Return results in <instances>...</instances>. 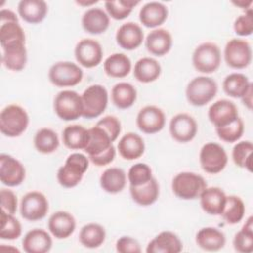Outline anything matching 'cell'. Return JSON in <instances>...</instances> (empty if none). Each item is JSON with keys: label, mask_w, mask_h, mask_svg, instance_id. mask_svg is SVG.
<instances>
[{"label": "cell", "mask_w": 253, "mask_h": 253, "mask_svg": "<svg viewBox=\"0 0 253 253\" xmlns=\"http://www.w3.org/2000/svg\"><path fill=\"white\" fill-rule=\"evenodd\" d=\"M89 157L74 152L67 156L65 163L57 170V182L63 188L71 189L76 187L82 180L89 167Z\"/></svg>", "instance_id": "cell-1"}, {"label": "cell", "mask_w": 253, "mask_h": 253, "mask_svg": "<svg viewBox=\"0 0 253 253\" xmlns=\"http://www.w3.org/2000/svg\"><path fill=\"white\" fill-rule=\"evenodd\" d=\"M30 118L27 111L17 105L6 106L0 113V131L7 137H18L28 128Z\"/></svg>", "instance_id": "cell-2"}, {"label": "cell", "mask_w": 253, "mask_h": 253, "mask_svg": "<svg viewBox=\"0 0 253 253\" xmlns=\"http://www.w3.org/2000/svg\"><path fill=\"white\" fill-rule=\"evenodd\" d=\"M208 187L203 176L194 172H180L172 180L174 195L181 200H196Z\"/></svg>", "instance_id": "cell-3"}, {"label": "cell", "mask_w": 253, "mask_h": 253, "mask_svg": "<svg viewBox=\"0 0 253 253\" xmlns=\"http://www.w3.org/2000/svg\"><path fill=\"white\" fill-rule=\"evenodd\" d=\"M218 90L216 81L209 76H197L186 87V98L189 104L195 107H203L210 103Z\"/></svg>", "instance_id": "cell-4"}, {"label": "cell", "mask_w": 253, "mask_h": 253, "mask_svg": "<svg viewBox=\"0 0 253 253\" xmlns=\"http://www.w3.org/2000/svg\"><path fill=\"white\" fill-rule=\"evenodd\" d=\"M192 62L195 69L201 73L215 72L221 63V51L217 44L206 42L200 43L194 50Z\"/></svg>", "instance_id": "cell-5"}, {"label": "cell", "mask_w": 253, "mask_h": 253, "mask_svg": "<svg viewBox=\"0 0 253 253\" xmlns=\"http://www.w3.org/2000/svg\"><path fill=\"white\" fill-rule=\"evenodd\" d=\"M53 110L62 121H75L82 117L83 104L81 95L73 90L58 92L53 101Z\"/></svg>", "instance_id": "cell-6"}, {"label": "cell", "mask_w": 253, "mask_h": 253, "mask_svg": "<svg viewBox=\"0 0 253 253\" xmlns=\"http://www.w3.org/2000/svg\"><path fill=\"white\" fill-rule=\"evenodd\" d=\"M83 104L82 117L85 119H96L107 109L109 94L105 86L93 84L87 87L81 95Z\"/></svg>", "instance_id": "cell-7"}, {"label": "cell", "mask_w": 253, "mask_h": 253, "mask_svg": "<svg viewBox=\"0 0 253 253\" xmlns=\"http://www.w3.org/2000/svg\"><path fill=\"white\" fill-rule=\"evenodd\" d=\"M199 161L202 169L209 174H218L226 167L228 156L223 148L217 142L205 143L199 153Z\"/></svg>", "instance_id": "cell-8"}, {"label": "cell", "mask_w": 253, "mask_h": 253, "mask_svg": "<svg viewBox=\"0 0 253 253\" xmlns=\"http://www.w3.org/2000/svg\"><path fill=\"white\" fill-rule=\"evenodd\" d=\"M83 78V70L72 61H58L48 70V79L56 87H73Z\"/></svg>", "instance_id": "cell-9"}, {"label": "cell", "mask_w": 253, "mask_h": 253, "mask_svg": "<svg viewBox=\"0 0 253 253\" xmlns=\"http://www.w3.org/2000/svg\"><path fill=\"white\" fill-rule=\"evenodd\" d=\"M225 63L233 69H243L252 61V49L250 43L242 39L229 40L223 50Z\"/></svg>", "instance_id": "cell-10"}, {"label": "cell", "mask_w": 253, "mask_h": 253, "mask_svg": "<svg viewBox=\"0 0 253 253\" xmlns=\"http://www.w3.org/2000/svg\"><path fill=\"white\" fill-rule=\"evenodd\" d=\"M49 210L46 197L39 191H31L25 194L20 203V213L29 221H38L45 217Z\"/></svg>", "instance_id": "cell-11"}, {"label": "cell", "mask_w": 253, "mask_h": 253, "mask_svg": "<svg viewBox=\"0 0 253 253\" xmlns=\"http://www.w3.org/2000/svg\"><path fill=\"white\" fill-rule=\"evenodd\" d=\"M103 48L100 42L93 39H83L79 41L74 48L76 61L85 68L98 66L103 59Z\"/></svg>", "instance_id": "cell-12"}, {"label": "cell", "mask_w": 253, "mask_h": 253, "mask_svg": "<svg viewBox=\"0 0 253 253\" xmlns=\"http://www.w3.org/2000/svg\"><path fill=\"white\" fill-rule=\"evenodd\" d=\"M169 132L172 138L178 142H190L197 135L198 124L191 115L179 113L170 120Z\"/></svg>", "instance_id": "cell-13"}, {"label": "cell", "mask_w": 253, "mask_h": 253, "mask_svg": "<svg viewBox=\"0 0 253 253\" xmlns=\"http://www.w3.org/2000/svg\"><path fill=\"white\" fill-rule=\"evenodd\" d=\"M26 178V169L22 162L10 154H0V181L7 187H17Z\"/></svg>", "instance_id": "cell-14"}, {"label": "cell", "mask_w": 253, "mask_h": 253, "mask_svg": "<svg viewBox=\"0 0 253 253\" xmlns=\"http://www.w3.org/2000/svg\"><path fill=\"white\" fill-rule=\"evenodd\" d=\"M166 118L164 112L154 105L141 108L136 116V126L139 130L147 134H154L163 129Z\"/></svg>", "instance_id": "cell-15"}, {"label": "cell", "mask_w": 253, "mask_h": 253, "mask_svg": "<svg viewBox=\"0 0 253 253\" xmlns=\"http://www.w3.org/2000/svg\"><path fill=\"white\" fill-rule=\"evenodd\" d=\"M208 117L210 122L216 128L234 122L239 117V115L238 109L232 101L227 99H220L210 106Z\"/></svg>", "instance_id": "cell-16"}, {"label": "cell", "mask_w": 253, "mask_h": 253, "mask_svg": "<svg viewBox=\"0 0 253 253\" xmlns=\"http://www.w3.org/2000/svg\"><path fill=\"white\" fill-rule=\"evenodd\" d=\"M115 38L120 47L126 50H133L141 45L144 40V34L138 24L126 22L120 26Z\"/></svg>", "instance_id": "cell-17"}, {"label": "cell", "mask_w": 253, "mask_h": 253, "mask_svg": "<svg viewBox=\"0 0 253 253\" xmlns=\"http://www.w3.org/2000/svg\"><path fill=\"white\" fill-rule=\"evenodd\" d=\"M47 228L50 234L56 239H65L74 232L76 228V220L70 212L57 211L49 216Z\"/></svg>", "instance_id": "cell-18"}, {"label": "cell", "mask_w": 253, "mask_h": 253, "mask_svg": "<svg viewBox=\"0 0 253 253\" xmlns=\"http://www.w3.org/2000/svg\"><path fill=\"white\" fill-rule=\"evenodd\" d=\"M183 250L180 237L169 230L158 233L146 246L147 253H179Z\"/></svg>", "instance_id": "cell-19"}, {"label": "cell", "mask_w": 253, "mask_h": 253, "mask_svg": "<svg viewBox=\"0 0 253 253\" xmlns=\"http://www.w3.org/2000/svg\"><path fill=\"white\" fill-rule=\"evenodd\" d=\"M173 44V39L170 32L163 28L153 29L148 33L145 39V47L148 52L155 56L167 54Z\"/></svg>", "instance_id": "cell-20"}, {"label": "cell", "mask_w": 253, "mask_h": 253, "mask_svg": "<svg viewBox=\"0 0 253 253\" xmlns=\"http://www.w3.org/2000/svg\"><path fill=\"white\" fill-rule=\"evenodd\" d=\"M199 199L201 208L206 213L220 215L225 205L226 194L219 187H207Z\"/></svg>", "instance_id": "cell-21"}, {"label": "cell", "mask_w": 253, "mask_h": 253, "mask_svg": "<svg viewBox=\"0 0 253 253\" xmlns=\"http://www.w3.org/2000/svg\"><path fill=\"white\" fill-rule=\"evenodd\" d=\"M22 246L27 253H46L52 247V238L46 230L34 228L25 234Z\"/></svg>", "instance_id": "cell-22"}, {"label": "cell", "mask_w": 253, "mask_h": 253, "mask_svg": "<svg viewBox=\"0 0 253 253\" xmlns=\"http://www.w3.org/2000/svg\"><path fill=\"white\" fill-rule=\"evenodd\" d=\"M81 25L86 33L90 35H100L108 30L110 17L107 12L101 8H90L84 12Z\"/></svg>", "instance_id": "cell-23"}, {"label": "cell", "mask_w": 253, "mask_h": 253, "mask_svg": "<svg viewBox=\"0 0 253 253\" xmlns=\"http://www.w3.org/2000/svg\"><path fill=\"white\" fill-rule=\"evenodd\" d=\"M167 18L168 8L161 2H147L139 11V21L146 28L156 29L161 26Z\"/></svg>", "instance_id": "cell-24"}, {"label": "cell", "mask_w": 253, "mask_h": 253, "mask_svg": "<svg viewBox=\"0 0 253 253\" xmlns=\"http://www.w3.org/2000/svg\"><path fill=\"white\" fill-rule=\"evenodd\" d=\"M118 151L125 160H135L142 156L145 150L143 138L135 132H126L118 142Z\"/></svg>", "instance_id": "cell-25"}, {"label": "cell", "mask_w": 253, "mask_h": 253, "mask_svg": "<svg viewBox=\"0 0 253 253\" xmlns=\"http://www.w3.org/2000/svg\"><path fill=\"white\" fill-rule=\"evenodd\" d=\"M47 12V4L43 0H22L18 4L19 16L29 24L42 23Z\"/></svg>", "instance_id": "cell-26"}, {"label": "cell", "mask_w": 253, "mask_h": 253, "mask_svg": "<svg viewBox=\"0 0 253 253\" xmlns=\"http://www.w3.org/2000/svg\"><path fill=\"white\" fill-rule=\"evenodd\" d=\"M26 42H19L2 48V63L11 71H21L28 61Z\"/></svg>", "instance_id": "cell-27"}, {"label": "cell", "mask_w": 253, "mask_h": 253, "mask_svg": "<svg viewBox=\"0 0 253 253\" xmlns=\"http://www.w3.org/2000/svg\"><path fill=\"white\" fill-rule=\"evenodd\" d=\"M225 242L224 233L216 227H203L196 234L197 245L206 251H218L224 247Z\"/></svg>", "instance_id": "cell-28"}, {"label": "cell", "mask_w": 253, "mask_h": 253, "mask_svg": "<svg viewBox=\"0 0 253 253\" xmlns=\"http://www.w3.org/2000/svg\"><path fill=\"white\" fill-rule=\"evenodd\" d=\"M129 194L134 203L147 207L153 205L159 197V184L154 177L140 186H129Z\"/></svg>", "instance_id": "cell-29"}, {"label": "cell", "mask_w": 253, "mask_h": 253, "mask_svg": "<svg viewBox=\"0 0 253 253\" xmlns=\"http://www.w3.org/2000/svg\"><path fill=\"white\" fill-rule=\"evenodd\" d=\"M161 70V65L155 58L145 56L135 62L133 75L140 83H151L159 78Z\"/></svg>", "instance_id": "cell-30"}, {"label": "cell", "mask_w": 253, "mask_h": 253, "mask_svg": "<svg viewBox=\"0 0 253 253\" xmlns=\"http://www.w3.org/2000/svg\"><path fill=\"white\" fill-rule=\"evenodd\" d=\"M126 174L119 167H109L100 176V186L106 193H121L126 184Z\"/></svg>", "instance_id": "cell-31"}, {"label": "cell", "mask_w": 253, "mask_h": 253, "mask_svg": "<svg viewBox=\"0 0 253 253\" xmlns=\"http://www.w3.org/2000/svg\"><path fill=\"white\" fill-rule=\"evenodd\" d=\"M105 73L113 78H124L131 71L129 57L122 52H115L109 55L104 61Z\"/></svg>", "instance_id": "cell-32"}, {"label": "cell", "mask_w": 253, "mask_h": 253, "mask_svg": "<svg viewBox=\"0 0 253 253\" xmlns=\"http://www.w3.org/2000/svg\"><path fill=\"white\" fill-rule=\"evenodd\" d=\"M62 142L71 150L85 149L89 139V130L81 125H70L62 130Z\"/></svg>", "instance_id": "cell-33"}, {"label": "cell", "mask_w": 253, "mask_h": 253, "mask_svg": "<svg viewBox=\"0 0 253 253\" xmlns=\"http://www.w3.org/2000/svg\"><path fill=\"white\" fill-rule=\"evenodd\" d=\"M136 98V89L128 82H119L112 88L111 99L118 109L126 110L130 108L135 103Z\"/></svg>", "instance_id": "cell-34"}, {"label": "cell", "mask_w": 253, "mask_h": 253, "mask_svg": "<svg viewBox=\"0 0 253 253\" xmlns=\"http://www.w3.org/2000/svg\"><path fill=\"white\" fill-rule=\"evenodd\" d=\"M249 78L240 72H233L225 76L222 81V89L231 98L241 99L244 94L252 87Z\"/></svg>", "instance_id": "cell-35"}, {"label": "cell", "mask_w": 253, "mask_h": 253, "mask_svg": "<svg viewBox=\"0 0 253 253\" xmlns=\"http://www.w3.org/2000/svg\"><path fill=\"white\" fill-rule=\"evenodd\" d=\"M88 130L89 139L84 149L88 156L98 155L113 145L114 141L102 127L95 125L93 127L88 128Z\"/></svg>", "instance_id": "cell-36"}, {"label": "cell", "mask_w": 253, "mask_h": 253, "mask_svg": "<svg viewBox=\"0 0 253 253\" xmlns=\"http://www.w3.org/2000/svg\"><path fill=\"white\" fill-rule=\"evenodd\" d=\"M106 239V230L104 226L96 222H90L82 226L79 232L80 243L90 249L100 247Z\"/></svg>", "instance_id": "cell-37"}, {"label": "cell", "mask_w": 253, "mask_h": 253, "mask_svg": "<svg viewBox=\"0 0 253 253\" xmlns=\"http://www.w3.org/2000/svg\"><path fill=\"white\" fill-rule=\"evenodd\" d=\"M35 148L42 154H50L59 146V138L57 133L49 127L40 128L34 136Z\"/></svg>", "instance_id": "cell-38"}, {"label": "cell", "mask_w": 253, "mask_h": 253, "mask_svg": "<svg viewBox=\"0 0 253 253\" xmlns=\"http://www.w3.org/2000/svg\"><path fill=\"white\" fill-rule=\"evenodd\" d=\"M245 213V205L242 199L236 195L226 196L225 205L221 212V216L228 224H236L240 222Z\"/></svg>", "instance_id": "cell-39"}, {"label": "cell", "mask_w": 253, "mask_h": 253, "mask_svg": "<svg viewBox=\"0 0 253 253\" xmlns=\"http://www.w3.org/2000/svg\"><path fill=\"white\" fill-rule=\"evenodd\" d=\"M0 24V43L2 48L11 44L26 42V35L19 22H5Z\"/></svg>", "instance_id": "cell-40"}, {"label": "cell", "mask_w": 253, "mask_h": 253, "mask_svg": "<svg viewBox=\"0 0 253 253\" xmlns=\"http://www.w3.org/2000/svg\"><path fill=\"white\" fill-rule=\"evenodd\" d=\"M233 247L240 253L253 251V217L249 216L241 229L233 237Z\"/></svg>", "instance_id": "cell-41"}, {"label": "cell", "mask_w": 253, "mask_h": 253, "mask_svg": "<svg viewBox=\"0 0 253 253\" xmlns=\"http://www.w3.org/2000/svg\"><path fill=\"white\" fill-rule=\"evenodd\" d=\"M253 143L250 140H242L235 143L232 148V160L239 168L252 171Z\"/></svg>", "instance_id": "cell-42"}, {"label": "cell", "mask_w": 253, "mask_h": 253, "mask_svg": "<svg viewBox=\"0 0 253 253\" xmlns=\"http://www.w3.org/2000/svg\"><path fill=\"white\" fill-rule=\"evenodd\" d=\"M1 227L0 238L3 240H15L22 234L21 222L14 216V214L1 211L0 215Z\"/></svg>", "instance_id": "cell-43"}, {"label": "cell", "mask_w": 253, "mask_h": 253, "mask_svg": "<svg viewBox=\"0 0 253 253\" xmlns=\"http://www.w3.org/2000/svg\"><path fill=\"white\" fill-rule=\"evenodd\" d=\"M139 4V1L133 0H117V1H106L105 8L109 17L114 20L121 21L129 16L133 8Z\"/></svg>", "instance_id": "cell-44"}, {"label": "cell", "mask_w": 253, "mask_h": 253, "mask_svg": "<svg viewBox=\"0 0 253 253\" xmlns=\"http://www.w3.org/2000/svg\"><path fill=\"white\" fill-rule=\"evenodd\" d=\"M215 132L219 139L227 143H233L238 141L244 132V123L243 120L238 117L234 122L226 125L224 126L216 127Z\"/></svg>", "instance_id": "cell-45"}, {"label": "cell", "mask_w": 253, "mask_h": 253, "mask_svg": "<svg viewBox=\"0 0 253 253\" xmlns=\"http://www.w3.org/2000/svg\"><path fill=\"white\" fill-rule=\"evenodd\" d=\"M126 177L129 186H140L147 183L153 177L152 169L146 163H135L128 169Z\"/></svg>", "instance_id": "cell-46"}, {"label": "cell", "mask_w": 253, "mask_h": 253, "mask_svg": "<svg viewBox=\"0 0 253 253\" xmlns=\"http://www.w3.org/2000/svg\"><path fill=\"white\" fill-rule=\"evenodd\" d=\"M233 30L240 37H248L253 33V11L252 8L246 10L238 16L233 23Z\"/></svg>", "instance_id": "cell-47"}, {"label": "cell", "mask_w": 253, "mask_h": 253, "mask_svg": "<svg viewBox=\"0 0 253 253\" xmlns=\"http://www.w3.org/2000/svg\"><path fill=\"white\" fill-rule=\"evenodd\" d=\"M96 126L102 127L110 135L113 141H115L119 137L122 130V125L120 120L112 115L103 117L97 122Z\"/></svg>", "instance_id": "cell-48"}, {"label": "cell", "mask_w": 253, "mask_h": 253, "mask_svg": "<svg viewBox=\"0 0 253 253\" xmlns=\"http://www.w3.org/2000/svg\"><path fill=\"white\" fill-rule=\"evenodd\" d=\"M0 200H1L2 211H5L10 214H14L17 211L18 199H17V195L12 190L1 189Z\"/></svg>", "instance_id": "cell-49"}, {"label": "cell", "mask_w": 253, "mask_h": 253, "mask_svg": "<svg viewBox=\"0 0 253 253\" xmlns=\"http://www.w3.org/2000/svg\"><path fill=\"white\" fill-rule=\"evenodd\" d=\"M116 250L120 253H140L139 242L131 236H121L116 242Z\"/></svg>", "instance_id": "cell-50"}, {"label": "cell", "mask_w": 253, "mask_h": 253, "mask_svg": "<svg viewBox=\"0 0 253 253\" xmlns=\"http://www.w3.org/2000/svg\"><path fill=\"white\" fill-rule=\"evenodd\" d=\"M89 160L95 164L96 166H106L108 164H110L111 162L114 161L115 157H116V148L114 145H112L111 147H109L107 150H105L104 152L98 154V155H94V156H88Z\"/></svg>", "instance_id": "cell-51"}, {"label": "cell", "mask_w": 253, "mask_h": 253, "mask_svg": "<svg viewBox=\"0 0 253 253\" xmlns=\"http://www.w3.org/2000/svg\"><path fill=\"white\" fill-rule=\"evenodd\" d=\"M5 22H19V19L13 11L9 9H2L0 11V23Z\"/></svg>", "instance_id": "cell-52"}, {"label": "cell", "mask_w": 253, "mask_h": 253, "mask_svg": "<svg viewBox=\"0 0 253 253\" xmlns=\"http://www.w3.org/2000/svg\"><path fill=\"white\" fill-rule=\"evenodd\" d=\"M253 87V86H252ZM252 87L244 94V96L241 98V101L243 103V105L248 109L251 110L252 109V97H253V89Z\"/></svg>", "instance_id": "cell-53"}, {"label": "cell", "mask_w": 253, "mask_h": 253, "mask_svg": "<svg viewBox=\"0 0 253 253\" xmlns=\"http://www.w3.org/2000/svg\"><path fill=\"white\" fill-rule=\"evenodd\" d=\"M233 5H235L236 7H239L240 9L246 11V10H249L251 9V5H252V0H248V1H245V0H237V1H232L231 2Z\"/></svg>", "instance_id": "cell-54"}, {"label": "cell", "mask_w": 253, "mask_h": 253, "mask_svg": "<svg viewBox=\"0 0 253 253\" xmlns=\"http://www.w3.org/2000/svg\"><path fill=\"white\" fill-rule=\"evenodd\" d=\"M98 1L97 0H92V1H84V0H79L76 1V4H78L79 6H84V7H88V6H92L94 4H97Z\"/></svg>", "instance_id": "cell-55"}]
</instances>
